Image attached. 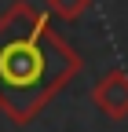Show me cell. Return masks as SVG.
<instances>
[{"mask_svg": "<svg viewBox=\"0 0 128 132\" xmlns=\"http://www.w3.org/2000/svg\"><path fill=\"white\" fill-rule=\"evenodd\" d=\"M88 7H92V0H48V11L62 22H77Z\"/></svg>", "mask_w": 128, "mask_h": 132, "instance_id": "obj_3", "label": "cell"}, {"mask_svg": "<svg viewBox=\"0 0 128 132\" xmlns=\"http://www.w3.org/2000/svg\"><path fill=\"white\" fill-rule=\"evenodd\" d=\"M81 66L84 59L29 0H15L0 15V110L15 125H29Z\"/></svg>", "mask_w": 128, "mask_h": 132, "instance_id": "obj_1", "label": "cell"}, {"mask_svg": "<svg viewBox=\"0 0 128 132\" xmlns=\"http://www.w3.org/2000/svg\"><path fill=\"white\" fill-rule=\"evenodd\" d=\"M92 103L99 106L103 118L110 121H124L128 118V73L124 70H110L92 85Z\"/></svg>", "mask_w": 128, "mask_h": 132, "instance_id": "obj_2", "label": "cell"}]
</instances>
